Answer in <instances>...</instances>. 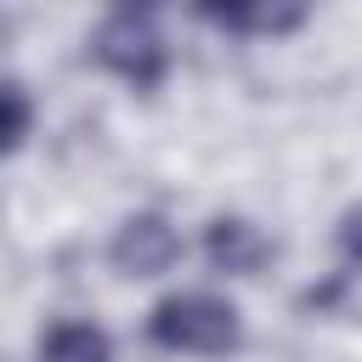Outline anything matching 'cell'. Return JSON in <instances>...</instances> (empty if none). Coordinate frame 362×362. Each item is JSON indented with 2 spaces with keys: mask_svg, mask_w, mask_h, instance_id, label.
<instances>
[{
  "mask_svg": "<svg viewBox=\"0 0 362 362\" xmlns=\"http://www.w3.org/2000/svg\"><path fill=\"white\" fill-rule=\"evenodd\" d=\"M204 255H209V266L215 272H232V277H249L266 255H272V243L249 226V221H238V215H221V221H209V232H204Z\"/></svg>",
  "mask_w": 362,
  "mask_h": 362,
  "instance_id": "277c9868",
  "label": "cell"
},
{
  "mask_svg": "<svg viewBox=\"0 0 362 362\" xmlns=\"http://www.w3.org/2000/svg\"><path fill=\"white\" fill-rule=\"evenodd\" d=\"M28 119H34V107H28L23 85H0V153H11L28 136Z\"/></svg>",
  "mask_w": 362,
  "mask_h": 362,
  "instance_id": "52a82bcc",
  "label": "cell"
},
{
  "mask_svg": "<svg viewBox=\"0 0 362 362\" xmlns=\"http://www.w3.org/2000/svg\"><path fill=\"white\" fill-rule=\"evenodd\" d=\"M0 34H6V17H0Z\"/></svg>",
  "mask_w": 362,
  "mask_h": 362,
  "instance_id": "9c48e42d",
  "label": "cell"
},
{
  "mask_svg": "<svg viewBox=\"0 0 362 362\" xmlns=\"http://www.w3.org/2000/svg\"><path fill=\"white\" fill-rule=\"evenodd\" d=\"M339 249H345V255L362 266V204H356V209L339 221Z\"/></svg>",
  "mask_w": 362,
  "mask_h": 362,
  "instance_id": "ba28073f",
  "label": "cell"
},
{
  "mask_svg": "<svg viewBox=\"0 0 362 362\" xmlns=\"http://www.w3.org/2000/svg\"><path fill=\"white\" fill-rule=\"evenodd\" d=\"M147 334H153V345L181 351V356H226L243 339V317H238L232 300L187 288V294H170V300L153 305Z\"/></svg>",
  "mask_w": 362,
  "mask_h": 362,
  "instance_id": "6da1fadb",
  "label": "cell"
},
{
  "mask_svg": "<svg viewBox=\"0 0 362 362\" xmlns=\"http://www.w3.org/2000/svg\"><path fill=\"white\" fill-rule=\"evenodd\" d=\"M40 362H113V345L96 322H51L40 334Z\"/></svg>",
  "mask_w": 362,
  "mask_h": 362,
  "instance_id": "8992f818",
  "label": "cell"
},
{
  "mask_svg": "<svg viewBox=\"0 0 362 362\" xmlns=\"http://www.w3.org/2000/svg\"><path fill=\"white\" fill-rule=\"evenodd\" d=\"M204 23L226 28V34H288L305 23V6H277V0H255V6H198Z\"/></svg>",
  "mask_w": 362,
  "mask_h": 362,
  "instance_id": "5b68a950",
  "label": "cell"
},
{
  "mask_svg": "<svg viewBox=\"0 0 362 362\" xmlns=\"http://www.w3.org/2000/svg\"><path fill=\"white\" fill-rule=\"evenodd\" d=\"M90 57H96L107 74H119L124 85H136V90H153V85L164 79V68H170V45H164L153 11H130V6L96 23Z\"/></svg>",
  "mask_w": 362,
  "mask_h": 362,
  "instance_id": "7a4b0ae2",
  "label": "cell"
},
{
  "mask_svg": "<svg viewBox=\"0 0 362 362\" xmlns=\"http://www.w3.org/2000/svg\"><path fill=\"white\" fill-rule=\"evenodd\" d=\"M107 255H113V266L124 277H158V272H170L181 260V238H175V226L164 215H130L113 232V249Z\"/></svg>",
  "mask_w": 362,
  "mask_h": 362,
  "instance_id": "3957f363",
  "label": "cell"
}]
</instances>
